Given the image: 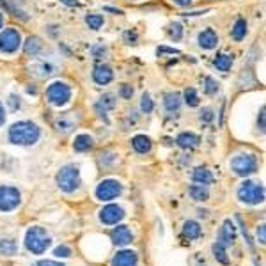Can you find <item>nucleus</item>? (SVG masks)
<instances>
[{
  "label": "nucleus",
  "mask_w": 266,
  "mask_h": 266,
  "mask_svg": "<svg viewBox=\"0 0 266 266\" xmlns=\"http://www.w3.org/2000/svg\"><path fill=\"white\" fill-rule=\"evenodd\" d=\"M4 121H6V114H4V105L0 103V126L4 124Z\"/></svg>",
  "instance_id": "obj_48"
},
{
  "label": "nucleus",
  "mask_w": 266,
  "mask_h": 266,
  "mask_svg": "<svg viewBox=\"0 0 266 266\" xmlns=\"http://www.w3.org/2000/svg\"><path fill=\"white\" fill-rule=\"evenodd\" d=\"M213 254H215V258L218 259L222 264H229V258H227V252H226V246L220 245L218 242L213 245Z\"/></svg>",
  "instance_id": "obj_30"
},
{
  "label": "nucleus",
  "mask_w": 266,
  "mask_h": 266,
  "mask_svg": "<svg viewBox=\"0 0 266 266\" xmlns=\"http://www.w3.org/2000/svg\"><path fill=\"white\" fill-rule=\"evenodd\" d=\"M73 148H74V151H78V153L89 151V149L92 148V137H90V135H86V133H82V135H78V137L74 138Z\"/></svg>",
  "instance_id": "obj_21"
},
{
  "label": "nucleus",
  "mask_w": 266,
  "mask_h": 266,
  "mask_svg": "<svg viewBox=\"0 0 266 266\" xmlns=\"http://www.w3.org/2000/svg\"><path fill=\"white\" fill-rule=\"evenodd\" d=\"M41 48H43V43H41V40L38 38V36H30V38H27V41H25V54L27 55H38L41 52Z\"/></svg>",
  "instance_id": "obj_20"
},
{
  "label": "nucleus",
  "mask_w": 266,
  "mask_h": 266,
  "mask_svg": "<svg viewBox=\"0 0 266 266\" xmlns=\"http://www.w3.org/2000/svg\"><path fill=\"white\" fill-rule=\"evenodd\" d=\"M184 102L188 106H197L199 105V96H197V90L194 87H188L184 89Z\"/></svg>",
  "instance_id": "obj_31"
},
{
  "label": "nucleus",
  "mask_w": 266,
  "mask_h": 266,
  "mask_svg": "<svg viewBox=\"0 0 266 266\" xmlns=\"http://www.w3.org/2000/svg\"><path fill=\"white\" fill-rule=\"evenodd\" d=\"M199 44L204 50H213L218 44V36L213 28H206L199 34Z\"/></svg>",
  "instance_id": "obj_15"
},
{
  "label": "nucleus",
  "mask_w": 266,
  "mask_h": 266,
  "mask_svg": "<svg viewBox=\"0 0 266 266\" xmlns=\"http://www.w3.org/2000/svg\"><path fill=\"white\" fill-rule=\"evenodd\" d=\"M190 196L194 200H208L210 199V192L204 184H192L190 186Z\"/></svg>",
  "instance_id": "obj_25"
},
{
  "label": "nucleus",
  "mask_w": 266,
  "mask_h": 266,
  "mask_svg": "<svg viewBox=\"0 0 266 266\" xmlns=\"http://www.w3.org/2000/svg\"><path fill=\"white\" fill-rule=\"evenodd\" d=\"M121 192H122V186L119 181L105 180L98 184V188H96V197H98L100 200H112L118 196H121Z\"/></svg>",
  "instance_id": "obj_9"
},
{
  "label": "nucleus",
  "mask_w": 266,
  "mask_h": 266,
  "mask_svg": "<svg viewBox=\"0 0 266 266\" xmlns=\"http://www.w3.org/2000/svg\"><path fill=\"white\" fill-rule=\"evenodd\" d=\"M34 266H64V264H62V262H57V261H48V259L44 261V259H43V261L36 262Z\"/></svg>",
  "instance_id": "obj_40"
},
{
  "label": "nucleus",
  "mask_w": 266,
  "mask_h": 266,
  "mask_svg": "<svg viewBox=\"0 0 266 266\" xmlns=\"http://www.w3.org/2000/svg\"><path fill=\"white\" fill-rule=\"evenodd\" d=\"M62 4L70 6V8H74V6H78V0H60Z\"/></svg>",
  "instance_id": "obj_47"
},
{
  "label": "nucleus",
  "mask_w": 266,
  "mask_h": 266,
  "mask_svg": "<svg viewBox=\"0 0 266 266\" xmlns=\"http://www.w3.org/2000/svg\"><path fill=\"white\" fill-rule=\"evenodd\" d=\"M50 243H52L50 236L46 234L43 227H30L27 234H25V246L32 254H43V252H46Z\"/></svg>",
  "instance_id": "obj_2"
},
{
  "label": "nucleus",
  "mask_w": 266,
  "mask_h": 266,
  "mask_svg": "<svg viewBox=\"0 0 266 266\" xmlns=\"http://www.w3.org/2000/svg\"><path fill=\"white\" fill-rule=\"evenodd\" d=\"M180 105H181V96L178 92H168L165 96V108L168 112H176L180 108Z\"/></svg>",
  "instance_id": "obj_27"
},
{
  "label": "nucleus",
  "mask_w": 266,
  "mask_h": 266,
  "mask_svg": "<svg viewBox=\"0 0 266 266\" xmlns=\"http://www.w3.org/2000/svg\"><path fill=\"white\" fill-rule=\"evenodd\" d=\"M259 130L264 132V108H261V114H259Z\"/></svg>",
  "instance_id": "obj_43"
},
{
  "label": "nucleus",
  "mask_w": 266,
  "mask_h": 266,
  "mask_svg": "<svg viewBox=\"0 0 266 266\" xmlns=\"http://www.w3.org/2000/svg\"><path fill=\"white\" fill-rule=\"evenodd\" d=\"M213 118H215V116H213V110L212 108H204L202 112H200V119H202L204 122H212Z\"/></svg>",
  "instance_id": "obj_37"
},
{
  "label": "nucleus",
  "mask_w": 266,
  "mask_h": 266,
  "mask_svg": "<svg viewBox=\"0 0 266 266\" xmlns=\"http://www.w3.org/2000/svg\"><path fill=\"white\" fill-rule=\"evenodd\" d=\"M116 106V100H114L112 94H105L102 100H100V103L96 105V112L100 114V118L105 119V122H108V119H106V110L114 108Z\"/></svg>",
  "instance_id": "obj_17"
},
{
  "label": "nucleus",
  "mask_w": 266,
  "mask_h": 266,
  "mask_svg": "<svg viewBox=\"0 0 266 266\" xmlns=\"http://www.w3.org/2000/svg\"><path fill=\"white\" fill-rule=\"evenodd\" d=\"M86 24L89 25V28H92V30H98V28L105 24V20H103L102 14H87Z\"/></svg>",
  "instance_id": "obj_29"
},
{
  "label": "nucleus",
  "mask_w": 266,
  "mask_h": 266,
  "mask_svg": "<svg viewBox=\"0 0 266 266\" xmlns=\"http://www.w3.org/2000/svg\"><path fill=\"white\" fill-rule=\"evenodd\" d=\"M2 24H4V18H2V14H0V27H2Z\"/></svg>",
  "instance_id": "obj_49"
},
{
  "label": "nucleus",
  "mask_w": 266,
  "mask_h": 266,
  "mask_svg": "<svg viewBox=\"0 0 266 266\" xmlns=\"http://www.w3.org/2000/svg\"><path fill=\"white\" fill-rule=\"evenodd\" d=\"M74 126H76V119H74L73 112L62 114V116L57 119V130H59V132L68 133V132H71Z\"/></svg>",
  "instance_id": "obj_18"
},
{
  "label": "nucleus",
  "mask_w": 266,
  "mask_h": 266,
  "mask_svg": "<svg viewBox=\"0 0 266 266\" xmlns=\"http://www.w3.org/2000/svg\"><path fill=\"white\" fill-rule=\"evenodd\" d=\"M124 218V210L118 204H106L100 212V220L106 226H118Z\"/></svg>",
  "instance_id": "obj_10"
},
{
  "label": "nucleus",
  "mask_w": 266,
  "mask_h": 266,
  "mask_svg": "<svg viewBox=\"0 0 266 266\" xmlns=\"http://www.w3.org/2000/svg\"><path fill=\"white\" fill-rule=\"evenodd\" d=\"M156 54L158 55H162V54H180V50H174V48H164V46H162V48H158V50H156Z\"/></svg>",
  "instance_id": "obj_41"
},
{
  "label": "nucleus",
  "mask_w": 266,
  "mask_h": 266,
  "mask_svg": "<svg viewBox=\"0 0 266 266\" xmlns=\"http://www.w3.org/2000/svg\"><path fill=\"white\" fill-rule=\"evenodd\" d=\"M92 78H94V82L100 84V86H106V84H110L114 78L112 68L106 66V64H98L92 71Z\"/></svg>",
  "instance_id": "obj_13"
},
{
  "label": "nucleus",
  "mask_w": 266,
  "mask_h": 266,
  "mask_svg": "<svg viewBox=\"0 0 266 266\" xmlns=\"http://www.w3.org/2000/svg\"><path fill=\"white\" fill-rule=\"evenodd\" d=\"M30 73L36 74V76H40V78H44V76H50L54 73V68L46 62H34L30 66Z\"/></svg>",
  "instance_id": "obj_23"
},
{
  "label": "nucleus",
  "mask_w": 266,
  "mask_h": 266,
  "mask_svg": "<svg viewBox=\"0 0 266 266\" xmlns=\"http://www.w3.org/2000/svg\"><path fill=\"white\" fill-rule=\"evenodd\" d=\"M192 2H194V0H174V4L181 6V8H184V6H190Z\"/></svg>",
  "instance_id": "obj_46"
},
{
  "label": "nucleus",
  "mask_w": 266,
  "mask_h": 266,
  "mask_svg": "<svg viewBox=\"0 0 266 266\" xmlns=\"http://www.w3.org/2000/svg\"><path fill=\"white\" fill-rule=\"evenodd\" d=\"M124 40L126 41H132V43H135V41H137V34H135V32H126Z\"/></svg>",
  "instance_id": "obj_44"
},
{
  "label": "nucleus",
  "mask_w": 266,
  "mask_h": 266,
  "mask_svg": "<svg viewBox=\"0 0 266 266\" xmlns=\"http://www.w3.org/2000/svg\"><path fill=\"white\" fill-rule=\"evenodd\" d=\"M46 98L54 106L66 105V103L70 102V98H71L70 86H68V84H64V82L50 84V86H48V89H46Z\"/></svg>",
  "instance_id": "obj_6"
},
{
  "label": "nucleus",
  "mask_w": 266,
  "mask_h": 266,
  "mask_svg": "<svg viewBox=\"0 0 266 266\" xmlns=\"http://www.w3.org/2000/svg\"><path fill=\"white\" fill-rule=\"evenodd\" d=\"M236 240V227L231 220H226L224 226L220 227V232H218V243L224 246H229L232 245Z\"/></svg>",
  "instance_id": "obj_12"
},
{
  "label": "nucleus",
  "mask_w": 266,
  "mask_h": 266,
  "mask_svg": "<svg viewBox=\"0 0 266 266\" xmlns=\"http://www.w3.org/2000/svg\"><path fill=\"white\" fill-rule=\"evenodd\" d=\"M80 183H82L80 181V170L74 165H66L57 172V184L62 192L71 194L74 190H78Z\"/></svg>",
  "instance_id": "obj_3"
},
{
  "label": "nucleus",
  "mask_w": 266,
  "mask_h": 266,
  "mask_svg": "<svg viewBox=\"0 0 266 266\" xmlns=\"http://www.w3.org/2000/svg\"><path fill=\"white\" fill-rule=\"evenodd\" d=\"M9 106H11L12 110L20 108V100L16 98L14 94H11V96H9Z\"/></svg>",
  "instance_id": "obj_39"
},
{
  "label": "nucleus",
  "mask_w": 266,
  "mask_h": 266,
  "mask_svg": "<svg viewBox=\"0 0 266 266\" xmlns=\"http://www.w3.org/2000/svg\"><path fill=\"white\" fill-rule=\"evenodd\" d=\"M16 252V243L12 240H0V254L12 256Z\"/></svg>",
  "instance_id": "obj_32"
},
{
  "label": "nucleus",
  "mask_w": 266,
  "mask_h": 266,
  "mask_svg": "<svg viewBox=\"0 0 266 266\" xmlns=\"http://www.w3.org/2000/svg\"><path fill=\"white\" fill-rule=\"evenodd\" d=\"M54 256H55V258H70L71 248L68 245H60V246H57V248L54 250Z\"/></svg>",
  "instance_id": "obj_36"
},
{
  "label": "nucleus",
  "mask_w": 266,
  "mask_h": 266,
  "mask_svg": "<svg viewBox=\"0 0 266 266\" xmlns=\"http://www.w3.org/2000/svg\"><path fill=\"white\" fill-rule=\"evenodd\" d=\"M119 92H121V96L124 100H128V98H132V96H133L132 86H121V90H119Z\"/></svg>",
  "instance_id": "obj_38"
},
{
  "label": "nucleus",
  "mask_w": 266,
  "mask_h": 266,
  "mask_svg": "<svg viewBox=\"0 0 266 266\" xmlns=\"http://www.w3.org/2000/svg\"><path fill=\"white\" fill-rule=\"evenodd\" d=\"M204 90H206L208 94H215L216 90H218V82L213 80L212 76H206V78H204Z\"/></svg>",
  "instance_id": "obj_35"
},
{
  "label": "nucleus",
  "mask_w": 266,
  "mask_h": 266,
  "mask_svg": "<svg viewBox=\"0 0 266 266\" xmlns=\"http://www.w3.org/2000/svg\"><path fill=\"white\" fill-rule=\"evenodd\" d=\"M238 199L245 204L256 206L264 200V186L256 181H245L238 190Z\"/></svg>",
  "instance_id": "obj_4"
},
{
  "label": "nucleus",
  "mask_w": 266,
  "mask_h": 266,
  "mask_svg": "<svg viewBox=\"0 0 266 266\" xmlns=\"http://www.w3.org/2000/svg\"><path fill=\"white\" fill-rule=\"evenodd\" d=\"M231 66H232V57L231 55H226V54H220V55H216V59H215V68L218 71H229L231 70Z\"/></svg>",
  "instance_id": "obj_26"
},
{
  "label": "nucleus",
  "mask_w": 266,
  "mask_h": 266,
  "mask_svg": "<svg viewBox=\"0 0 266 266\" xmlns=\"http://www.w3.org/2000/svg\"><path fill=\"white\" fill-rule=\"evenodd\" d=\"M168 36H170V40L174 41H180L183 38V25L181 24H172L170 28H168Z\"/></svg>",
  "instance_id": "obj_33"
},
{
  "label": "nucleus",
  "mask_w": 266,
  "mask_h": 266,
  "mask_svg": "<svg viewBox=\"0 0 266 266\" xmlns=\"http://www.w3.org/2000/svg\"><path fill=\"white\" fill-rule=\"evenodd\" d=\"M258 240H259V243H264V226H259V229H258Z\"/></svg>",
  "instance_id": "obj_42"
},
{
  "label": "nucleus",
  "mask_w": 266,
  "mask_h": 266,
  "mask_svg": "<svg viewBox=\"0 0 266 266\" xmlns=\"http://www.w3.org/2000/svg\"><path fill=\"white\" fill-rule=\"evenodd\" d=\"M132 146L137 153H149L151 151V138L146 137V135H135L132 138Z\"/></svg>",
  "instance_id": "obj_19"
},
{
  "label": "nucleus",
  "mask_w": 266,
  "mask_h": 266,
  "mask_svg": "<svg viewBox=\"0 0 266 266\" xmlns=\"http://www.w3.org/2000/svg\"><path fill=\"white\" fill-rule=\"evenodd\" d=\"M105 52H106V48L105 46H98V48H94V52H92V54H94V57H98V59H100V55H105Z\"/></svg>",
  "instance_id": "obj_45"
},
{
  "label": "nucleus",
  "mask_w": 266,
  "mask_h": 266,
  "mask_svg": "<svg viewBox=\"0 0 266 266\" xmlns=\"http://www.w3.org/2000/svg\"><path fill=\"white\" fill-rule=\"evenodd\" d=\"M183 234L188 240H197L200 236V226L197 222H194V220H188L183 226Z\"/></svg>",
  "instance_id": "obj_24"
},
{
  "label": "nucleus",
  "mask_w": 266,
  "mask_h": 266,
  "mask_svg": "<svg viewBox=\"0 0 266 266\" xmlns=\"http://www.w3.org/2000/svg\"><path fill=\"white\" fill-rule=\"evenodd\" d=\"M231 34H232V38H234L236 41H242L243 38H245V34H246V22L243 20V18L236 20V24H234V27H232Z\"/></svg>",
  "instance_id": "obj_28"
},
{
  "label": "nucleus",
  "mask_w": 266,
  "mask_h": 266,
  "mask_svg": "<svg viewBox=\"0 0 266 266\" xmlns=\"http://www.w3.org/2000/svg\"><path fill=\"white\" fill-rule=\"evenodd\" d=\"M194 181H196L197 184H212L213 183V174L208 170V168H196V172H194Z\"/></svg>",
  "instance_id": "obj_22"
},
{
  "label": "nucleus",
  "mask_w": 266,
  "mask_h": 266,
  "mask_svg": "<svg viewBox=\"0 0 266 266\" xmlns=\"http://www.w3.org/2000/svg\"><path fill=\"white\" fill-rule=\"evenodd\" d=\"M140 108H142V112H146V114H151V112H153L154 103H153V100H151V96H149V94H144V96H142Z\"/></svg>",
  "instance_id": "obj_34"
},
{
  "label": "nucleus",
  "mask_w": 266,
  "mask_h": 266,
  "mask_svg": "<svg viewBox=\"0 0 266 266\" xmlns=\"http://www.w3.org/2000/svg\"><path fill=\"white\" fill-rule=\"evenodd\" d=\"M138 261L137 254L132 250H121L114 256L112 259V266H135Z\"/></svg>",
  "instance_id": "obj_14"
},
{
  "label": "nucleus",
  "mask_w": 266,
  "mask_h": 266,
  "mask_svg": "<svg viewBox=\"0 0 266 266\" xmlns=\"http://www.w3.org/2000/svg\"><path fill=\"white\" fill-rule=\"evenodd\" d=\"M231 167L234 170V174H238V176H243V178L250 176V174H254L258 170V158L254 154L242 153L232 158Z\"/></svg>",
  "instance_id": "obj_5"
},
{
  "label": "nucleus",
  "mask_w": 266,
  "mask_h": 266,
  "mask_svg": "<svg viewBox=\"0 0 266 266\" xmlns=\"http://www.w3.org/2000/svg\"><path fill=\"white\" fill-rule=\"evenodd\" d=\"M199 137H197L196 133H188V132H184V133H181L180 137L176 138V144L180 146V148H183V149H194V148H197L199 146Z\"/></svg>",
  "instance_id": "obj_16"
},
{
  "label": "nucleus",
  "mask_w": 266,
  "mask_h": 266,
  "mask_svg": "<svg viewBox=\"0 0 266 266\" xmlns=\"http://www.w3.org/2000/svg\"><path fill=\"white\" fill-rule=\"evenodd\" d=\"M40 126L32 121H20L9 128V140L16 146H32L40 140Z\"/></svg>",
  "instance_id": "obj_1"
},
{
  "label": "nucleus",
  "mask_w": 266,
  "mask_h": 266,
  "mask_svg": "<svg viewBox=\"0 0 266 266\" xmlns=\"http://www.w3.org/2000/svg\"><path fill=\"white\" fill-rule=\"evenodd\" d=\"M22 44V36L16 28H6L0 32V52L2 54H14Z\"/></svg>",
  "instance_id": "obj_7"
},
{
  "label": "nucleus",
  "mask_w": 266,
  "mask_h": 266,
  "mask_svg": "<svg viewBox=\"0 0 266 266\" xmlns=\"http://www.w3.org/2000/svg\"><path fill=\"white\" fill-rule=\"evenodd\" d=\"M110 238H112V242L116 243L118 246H126V245H130V243L133 242L132 231H130V229H128L126 226L114 227L112 232H110Z\"/></svg>",
  "instance_id": "obj_11"
},
{
  "label": "nucleus",
  "mask_w": 266,
  "mask_h": 266,
  "mask_svg": "<svg viewBox=\"0 0 266 266\" xmlns=\"http://www.w3.org/2000/svg\"><path fill=\"white\" fill-rule=\"evenodd\" d=\"M22 196L18 188L12 186H0V212H12L18 208Z\"/></svg>",
  "instance_id": "obj_8"
}]
</instances>
